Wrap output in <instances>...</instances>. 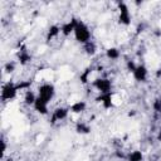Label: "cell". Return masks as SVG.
Listing matches in <instances>:
<instances>
[{"label":"cell","mask_w":161,"mask_h":161,"mask_svg":"<svg viewBox=\"0 0 161 161\" xmlns=\"http://www.w3.org/2000/svg\"><path fill=\"white\" fill-rule=\"evenodd\" d=\"M74 31H76V37L79 42H87L89 38V31L83 24H76L74 26Z\"/></svg>","instance_id":"1"},{"label":"cell","mask_w":161,"mask_h":161,"mask_svg":"<svg viewBox=\"0 0 161 161\" xmlns=\"http://www.w3.org/2000/svg\"><path fill=\"white\" fill-rule=\"evenodd\" d=\"M53 96V87L50 86H44V87L40 88V93H39V97L43 98L44 101H49Z\"/></svg>","instance_id":"2"},{"label":"cell","mask_w":161,"mask_h":161,"mask_svg":"<svg viewBox=\"0 0 161 161\" xmlns=\"http://www.w3.org/2000/svg\"><path fill=\"white\" fill-rule=\"evenodd\" d=\"M14 94H15V88L13 87V86L12 84H7V86H5L4 89H3V98L10 100V98L14 97Z\"/></svg>","instance_id":"3"},{"label":"cell","mask_w":161,"mask_h":161,"mask_svg":"<svg viewBox=\"0 0 161 161\" xmlns=\"http://www.w3.org/2000/svg\"><path fill=\"white\" fill-rule=\"evenodd\" d=\"M133 72H135V77H136L138 80H143L145 77H146V71H145L143 67H138V68H136Z\"/></svg>","instance_id":"4"},{"label":"cell","mask_w":161,"mask_h":161,"mask_svg":"<svg viewBox=\"0 0 161 161\" xmlns=\"http://www.w3.org/2000/svg\"><path fill=\"white\" fill-rule=\"evenodd\" d=\"M96 86H97L101 91H105V92H107V91L110 89V82H108V80H105V79L96 82Z\"/></svg>","instance_id":"5"},{"label":"cell","mask_w":161,"mask_h":161,"mask_svg":"<svg viewBox=\"0 0 161 161\" xmlns=\"http://www.w3.org/2000/svg\"><path fill=\"white\" fill-rule=\"evenodd\" d=\"M141 152H138V151H136V152H133L132 155H131V161H140L141 160Z\"/></svg>","instance_id":"6"},{"label":"cell","mask_w":161,"mask_h":161,"mask_svg":"<svg viewBox=\"0 0 161 161\" xmlns=\"http://www.w3.org/2000/svg\"><path fill=\"white\" fill-rule=\"evenodd\" d=\"M83 107H84V103H83V102H78L77 105H74V106H73V111H76V112H79L80 110L83 108Z\"/></svg>","instance_id":"7"},{"label":"cell","mask_w":161,"mask_h":161,"mask_svg":"<svg viewBox=\"0 0 161 161\" xmlns=\"http://www.w3.org/2000/svg\"><path fill=\"white\" fill-rule=\"evenodd\" d=\"M64 116H66V111L64 110H58L56 112V119H63Z\"/></svg>","instance_id":"8"},{"label":"cell","mask_w":161,"mask_h":161,"mask_svg":"<svg viewBox=\"0 0 161 161\" xmlns=\"http://www.w3.org/2000/svg\"><path fill=\"white\" fill-rule=\"evenodd\" d=\"M108 57H111V58L117 57V52H116V49H110V50H108Z\"/></svg>","instance_id":"9"},{"label":"cell","mask_w":161,"mask_h":161,"mask_svg":"<svg viewBox=\"0 0 161 161\" xmlns=\"http://www.w3.org/2000/svg\"><path fill=\"white\" fill-rule=\"evenodd\" d=\"M26 102L28 103H31V102H34V97L31 93H28V96H26Z\"/></svg>","instance_id":"10"}]
</instances>
